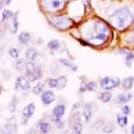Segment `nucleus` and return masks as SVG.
I'll return each instance as SVG.
<instances>
[{"label": "nucleus", "instance_id": "obj_1", "mask_svg": "<svg viewBox=\"0 0 134 134\" xmlns=\"http://www.w3.org/2000/svg\"><path fill=\"white\" fill-rule=\"evenodd\" d=\"M109 22L116 29H124L132 23L134 14L128 7H120L109 16Z\"/></svg>", "mask_w": 134, "mask_h": 134}, {"label": "nucleus", "instance_id": "obj_2", "mask_svg": "<svg viewBox=\"0 0 134 134\" xmlns=\"http://www.w3.org/2000/svg\"><path fill=\"white\" fill-rule=\"evenodd\" d=\"M109 28L105 23H95V32L92 35L88 36V42L92 44H102L105 43L109 38Z\"/></svg>", "mask_w": 134, "mask_h": 134}, {"label": "nucleus", "instance_id": "obj_3", "mask_svg": "<svg viewBox=\"0 0 134 134\" xmlns=\"http://www.w3.org/2000/svg\"><path fill=\"white\" fill-rule=\"evenodd\" d=\"M120 84H121V79L119 77H105L100 81V86L103 89L107 90V91H109V90L117 87Z\"/></svg>", "mask_w": 134, "mask_h": 134}, {"label": "nucleus", "instance_id": "obj_4", "mask_svg": "<svg viewBox=\"0 0 134 134\" xmlns=\"http://www.w3.org/2000/svg\"><path fill=\"white\" fill-rule=\"evenodd\" d=\"M53 24L59 29H67L72 26L73 22L67 16H58L53 19Z\"/></svg>", "mask_w": 134, "mask_h": 134}, {"label": "nucleus", "instance_id": "obj_5", "mask_svg": "<svg viewBox=\"0 0 134 134\" xmlns=\"http://www.w3.org/2000/svg\"><path fill=\"white\" fill-rule=\"evenodd\" d=\"M66 0H45L47 3V6L51 10H57L59 8H62V6L64 5Z\"/></svg>", "mask_w": 134, "mask_h": 134}, {"label": "nucleus", "instance_id": "obj_6", "mask_svg": "<svg viewBox=\"0 0 134 134\" xmlns=\"http://www.w3.org/2000/svg\"><path fill=\"white\" fill-rule=\"evenodd\" d=\"M41 101L44 105H50L55 101V95L50 90H47L41 95Z\"/></svg>", "mask_w": 134, "mask_h": 134}, {"label": "nucleus", "instance_id": "obj_7", "mask_svg": "<svg viewBox=\"0 0 134 134\" xmlns=\"http://www.w3.org/2000/svg\"><path fill=\"white\" fill-rule=\"evenodd\" d=\"M64 112H65V106L64 105H58L54 108L53 115L54 118H55V121L61 119L63 117V115L64 114Z\"/></svg>", "mask_w": 134, "mask_h": 134}, {"label": "nucleus", "instance_id": "obj_8", "mask_svg": "<svg viewBox=\"0 0 134 134\" xmlns=\"http://www.w3.org/2000/svg\"><path fill=\"white\" fill-rule=\"evenodd\" d=\"M17 86L20 87L21 89L27 91L31 88V85H30V82L23 77H17Z\"/></svg>", "mask_w": 134, "mask_h": 134}, {"label": "nucleus", "instance_id": "obj_9", "mask_svg": "<svg viewBox=\"0 0 134 134\" xmlns=\"http://www.w3.org/2000/svg\"><path fill=\"white\" fill-rule=\"evenodd\" d=\"M34 112H35V105L33 103H29L28 105L23 108V115L24 116L25 118H30L33 115Z\"/></svg>", "mask_w": 134, "mask_h": 134}, {"label": "nucleus", "instance_id": "obj_10", "mask_svg": "<svg viewBox=\"0 0 134 134\" xmlns=\"http://www.w3.org/2000/svg\"><path fill=\"white\" fill-rule=\"evenodd\" d=\"M26 59L28 60H31V61H33L37 59L38 55V52L36 49H33V48H29L26 51Z\"/></svg>", "mask_w": 134, "mask_h": 134}, {"label": "nucleus", "instance_id": "obj_11", "mask_svg": "<svg viewBox=\"0 0 134 134\" xmlns=\"http://www.w3.org/2000/svg\"><path fill=\"white\" fill-rule=\"evenodd\" d=\"M131 98V94H121L119 95L116 98V103H120V105H124V103H128Z\"/></svg>", "mask_w": 134, "mask_h": 134}, {"label": "nucleus", "instance_id": "obj_12", "mask_svg": "<svg viewBox=\"0 0 134 134\" xmlns=\"http://www.w3.org/2000/svg\"><path fill=\"white\" fill-rule=\"evenodd\" d=\"M18 41L21 44H28V42L31 41V34L27 32H23L18 36Z\"/></svg>", "mask_w": 134, "mask_h": 134}, {"label": "nucleus", "instance_id": "obj_13", "mask_svg": "<svg viewBox=\"0 0 134 134\" xmlns=\"http://www.w3.org/2000/svg\"><path fill=\"white\" fill-rule=\"evenodd\" d=\"M83 116L85 118V121L87 122H90L92 117V111L91 107L90 106V105H85V106L83 108Z\"/></svg>", "mask_w": 134, "mask_h": 134}, {"label": "nucleus", "instance_id": "obj_14", "mask_svg": "<svg viewBox=\"0 0 134 134\" xmlns=\"http://www.w3.org/2000/svg\"><path fill=\"white\" fill-rule=\"evenodd\" d=\"M25 68H26V70H27V74L28 75L36 74L37 71H38V68H36V66L34 65V63H32L31 61L26 62V63H25Z\"/></svg>", "mask_w": 134, "mask_h": 134}, {"label": "nucleus", "instance_id": "obj_15", "mask_svg": "<svg viewBox=\"0 0 134 134\" xmlns=\"http://www.w3.org/2000/svg\"><path fill=\"white\" fill-rule=\"evenodd\" d=\"M98 98L99 100H101L103 103H108L112 98V94L109 91H105L103 93H100L98 95Z\"/></svg>", "mask_w": 134, "mask_h": 134}, {"label": "nucleus", "instance_id": "obj_16", "mask_svg": "<svg viewBox=\"0 0 134 134\" xmlns=\"http://www.w3.org/2000/svg\"><path fill=\"white\" fill-rule=\"evenodd\" d=\"M133 82H134V78L132 77H128L124 79L122 81V86H124V89L126 90H130L133 86Z\"/></svg>", "mask_w": 134, "mask_h": 134}, {"label": "nucleus", "instance_id": "obj_17", "mask_svg": "<svg viewBox=\"0 0 134 134\" xmlns=\"http://www.w3.org/2000/svg\"><path fill=\"white\" fill-rule=\"evenodd\" d=\"M122 53H125V64L128 67H131V64L132 63L134 59V52H126V51H122Z\"/></svg>", "mask_w": 134, "mask_h": 134}, {"label": "nucleus", "instance_id": "obj_18", "mask_svg": "<svg viewBox=\"0 0 134 134\" xmlns=\"http://www.w3.org/2000/svg\"><path fill=\"white\" fill-rule=\"evenodd\" d=\"M47 47L52 51H57V49L60 48V42L57 40H51L47 43Z\"/></svg>", "mask_w": 134, "mask_h": 134}, {"label": "nucleus", "instance_id": "obj_19", "mask_svg": "<svg viewBox=\"0 0 134 134\" xmlns=\"http://www.w3.org/2000/svg\"><path fill=\"white\" fill-rule=\"evenodd\" d=\"M114 130H115V126H114V123H112V122H109V123H107L105 126L103 127L102 129V131L105 133H112L114 131Z\"/></svg>", "mask_w": 134, "mask_h": 134}, {"label": "nucleus", "instance_id": "obj_20", "mask_svg": "<svg viewBox=\"0 0 134 134\" xmlns=\"http://www.w3.org/2000/svg\"><path fill=\"white\" fill-rule=\"evenodd\" d=\"M18 26H19V23L17 22V16H14V20H13L12 23L10 24V32L12 33H15L17 30H18Z\"/></svg>", "mask_w": 134, "mask_h": 134}, {"label": "nucleus", "instance_id": "obj_21", "mask_svg": "<svg viewBox=\"0 0 134 134\" xmlns=\"http://www.w3.org/2000/svg\"><path fill=\"white\" fill-rule=\"evenodd\" d=\"M59 62H60V63H62L64 66L69 67V68H70L71 70H73V71L77 70V67H75V65H73L72 62L70 61V60H68L66 59H59Z\"/></svg>", "mask_w": 134, "mask_h": 134}, {"label": "nucleus", "instance_id": "obj_22", "mask_svg": "<svg viewBox=\"0 0 134 134\" xmlns=\"http://www.w3.org/2000/svg\"><path fill=\"white\" fill-rule=\"evenodd\" d=\"M58 80V88L59 89H63V88H64L67 85V78L66 77H64V76H61V77H59L57 78Z\"/></svg>", "mask_w": 134, "mask_h": 134}, {"label": "nucleus", "instance_id": "obj_23", "mask_svg": "<svg viewBox=\"0 0 134 134\" xmlns=\"http://www.w3.org/2000/svg\"><path fill=\"white\" fill-rule=\"evenodd\" d=\"M40 129L43 133H48L51 131V125L47 122H41L40 125Z\"/></svg>", "mask_w": 134, "mask_h": 134}, {"label": "nucleus", "instance_id": "obj_24", "mask_svg": "<svg viewBox=\"0 0 134 134\" xmlns=\"http://www.w3.org/2000/svg\"><path fill=\"white\" fill-rule=\"evenodd\" d=\"M43 88H44V84L41 83V82H38V83L35 86H33V88H32V91H33L34 94L38 95V94H40V93L42 92Z\"/></svg>", "mask_w": 134, "mask_h": 134}, {"label": "nucleus", "instance_id": "obj_25", "mask_svg": "<svg viewBox=\"0 0 134 134\" xmlns=\"http://www.w3.org/2000/svg\"><path fill=\"white\" fill-rule=\"evenodd\" d=\"M117 122L121 127H124L128 123V118H127L126 115L122 116V117L120 115H117Z\"/></svg>", "mask_w": 134, "mask_h": 134}, {"label": "nucleus", "instance_id": "obj_26", "mask_svg": "<svg viewBox=\"0 0 134 134\" xmlns=\"http://www.w3.org/2000/svg\"><path fill=\"white\" fill-rule=\"evenodd\" d=\"M13 12L10 10H4L3 11V14H2V22H5V20H7V19L11 18V17H13Z\"/></svg>", "mask_w": 134, "mask_h": 134}, {"label": "nucleus", "instance_id": "obj_27", "mask_svg": "<svg viewBox=\"0 0 134 134\" xmlns=\"http://www.w3.org/2000/svg\"><path fill=\"white\" fill-rule=\"evenodd\" d=\"M8 53L13 59H18L19 58V51L15 48H10L9 51H8Z\"/></svg>", "mask_w": 134, "mask_h": 134}, {"label": "nucleus", "instance_id": "obj_28", "mask_svg": "<svg viewBox=\"0 0 134 134\" xmlns=\"http://www.w3.org/2000/svg\"><path fill=\"white\" fill-rule=\"evenodd\" d=\"M24 67H25V64H24V61H23V59L18 60V61L16 62V64H15V68H16L17 71H19V72L23 71V68H24Z\"/></svg>", "mask_w": 134, "mask_h": 134}, {"label": "nucleus", "instance_id": "obj_29", "mask_svg": "<svg viewBox=\"0 0 134 134\" xmlns=\"http://www.w3.org/2000/svg\"><path fill=\"white\" fill-rule=\"evenodd\" d=\"M81 131H82V126H81V122L75 123V125L73 126V131H74V134H81Z\"/></svg>", "mask_w": 134, "mask_h": 134}, {"label": "nucleus", "instance_id": "obj_30", "mask_svg": "<svg viewBox=\"0 0 134 134\" xmlns=\"http://www.w3.org/2000/svg\"><path fill=\"white\" fill-rule=\"evenodd\" d=\"M48 86L51 88H57L58 87V80L55 78H50L48 81Z\"/></svg>", "mask_w": 134, "mask_h": 134}, {"label": "nucleus", "instance_id": "obj_31", "mask_svg": "<svg viewBox=\"0 0 134 134\" xmlns=\"http://www.w3.org/2000/svg\"><path fill=\"white\" fill-rule=\"evenodd\" d=\"M97 84L95 83V82L93 81H90L88 82L87 84V87H88V90H90V91H95V90L97 89Z\"/></svg>", "mask_w": 134, "mask_h": 134}, {"label": "nucleus", "instance_id": "obj_32", "mask_svg": "<svg viewBox=\"0 0 134 134\" xmlns=\"http://www.w3.org/2000/svg\"><path fill=\"white\" fill-rule=\"evenodd\" d=\"M55 125H57L58 129H63L64 127V125H65V122L64 120H61V119L55 120Z\"/></svg>", "mask_w": 134, "mask_h": 134}, {"label": "nucleus", "instance_id": "obj_33", "mask_svg": "<svg viewBox=\"0 0 134 134\" xmlns=\"http://www.w3.org/2000/svg\"><path fill=\"white\" fill-rule=\"evenodd\" d=\"M88 90V87H87V84L85 83V82H82L81 85V88H80V91L84 93L85 91H87Z\"/></svg>", "mask_w": 134, "mask_h": 134}, {"label": "nucleus", "instance_id": "obj_34", "mask_svg": "<svg viewBox=\"0 0 134 134\" xmlns=\"http://www.w3.org/2000/svg\"><path fill=\"white\" fill-rule=\"evenodd\" d=\"M122 113H124L125 115L129 114L130 113V107L127 106V105H125L124 107H122Z\"/></svg>", "mask_w": 134, "mask_h": 134}, {"label": "nucleus", "instance_id": "obj_35", "mask_svg": "<svg viewBox=\"0 0 134 134\" xmlns=\"http://www.w3.org/2000/svg\"><path fill=\"white\" fill-rule=\"evenodd\" d=\"M130 41H131V43H134V30L132 31V32H131V37H130Z\"/></svg>", "mask_w": 134, "mask_h": 134}, {"label": "nucleus", "instance_id": "obj_36", "mask_svg": "<svg viewBox=\"0 0 134 134\" xmlns=\"http://www.w3.org/2000/svg\"><path fill=\"white\" fill-rule=\"evenodd\" d=\"M4 7V4H3V2H1L0 1V10H2V8Z\"/></svg>", "mask_w": 134, "mask_h": 134}, {"label": "nucleus", "instance_id": "obj_37", "mask_svg": "<svg viewBox=\"0 0 134 134\" xmlns=\"http://www.w3.org/2000/svg\"><path fill=\"white\" fill-rule=\"evenodd\" d=\"M131 134H134V124L131 127Z\"/></svg>", "mask_w": 134, "mask_h": 134}, {"label": "nucleus", "instance_id": "obj_38", "mask_svg": "<svg viewBox=\"0 0 134 134\" xmlns=\"http://www.w3.org/2000/svg\"><path fill=\"white\" fill-rule=\"evenodd\" d=\"M11 1H12V0H5V3L8 5V4H10V3H11Z\"/></svg>", "mask_w": 134, "mask_h": 134}, {"label": "nucleus", "instance_id": "obj_39", "mask_svg": "<svg viewBox=\"0 0 134 134\" xmlns=\"http://www.w3.org/2000/svg\"><path fill=\"white\" fill-rule=\"evenodd\" d=\"M6 134H10V133H6Z\"/></svg>", "mask_w": 134, "mask_h": 134}, {"label": "nucleus", "instance_id": "obj_40", "mask_svg": "<svg viewBox=\"0 0 134 134\" xmlns=\"http://www.w3.org/2000/svg\"><path fill=\"white\" fill-rule=\"evenodd\" d=\"M0 92H1V89H0Z\"/></svg>", "mask_w": 134, "mask_h": 134}]
</instances>
